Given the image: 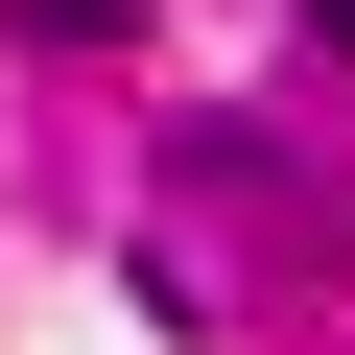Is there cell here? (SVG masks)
Segmentation results:
<instances>
[{
    "label": "cell",
    "instance_id": "1",
    "mask_svg": "<svg viewBox=\"0 0 355 355\" xmlns=\"http://www.w3.org/2000/svg\"><path fill=\"white\" fill-rule=\"evenodd\" d=\"M308 24H331V48H355V0H308Z\"/></svg>",
    "mask_w": 355,
    "mask_h": 355
}]
</instances>
